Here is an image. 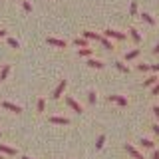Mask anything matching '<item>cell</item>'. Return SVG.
Here are the masks:
<instances>
[{"instance_id":"6da1fadb","label":"cell","mask_w":159,"mask_h":159,"mask_svg":"<svg viewBox=\"0 0 159 159\" xmlns=\"http://www.w3.org/2000/svg\"><path fill=\"white\" fill-rule=\"evenodd\" d=\"M66 86H68V82H66V80H60V84H58V88L54 89L52 98H54V99H58V98H60V96L64 93V89H66Z\"/></svg>"},{"instance_id":"7a4b0ae2","label":"cell","mask_w":159,"mask_h":159,"mask_svg":"<svg viewBox=\"0 0 159 159\" xmlns=\"http://www.w3.org/2000/svg\"><path fill=\"white\" fill-rule=\"evenodd\" d=\"M106 38H116V40H125V34H123V32H117V30H111V28H107V30H106Z\"/></svg>"},{"instance_id":"3957f363","label":"cell","mask_w":159,"mask_h":159,"mask_svg":"<svg viewBox=\"0 0 159 159\" xmlns=\"http://www.w3.org/2000/svg\"><path fill=\"white\" fill-rule=\"evenodd\" d=\"M125 151H127V153H129V155H131L133 159H143V155H141V153H139L137 149L131 145V143H125Z\"/></svg>"},{"instance_id":"277c9868","label":"cell","mask_w":159,"mask_h":159,"mask_svg":"<svg viewBox=\"0 0 159 159\" xmlns=\"http://www.w3.org/2000/svg\"><path fill=\"white\" fill-rule=\"evenodd\" d=\"M66 102H68V106L72 107V109H74L76 113H82V106H80V103H78V102H76L74 98H70V96H68V98H66Z\"/></svg>"},{"instance_id":"5b68a950","label":"cell","mask_w":159,"mask_h":159,"mask_svg":"<svg viewBox=\"0 0 159 159\" xmlns=\"http://www.w3.org/2000/svg\"><path fill=\"white\" fill-rule=\"evenodd\" d=\"M107 99H109V102H116V103H119L121 107H125V106H127V99L123 98V96H107Z\"/></svg>"},{"instance_id":"8992f818","label":"cell","mask_w":159,"mask_h":159,"mask_svg":"<svg viewBox=\"0 0 159 159\" xmlns=\"http://www.w3.org/2000/svg\"><path fill=\"white\" fill-rule=\"evenodd\" d=\"M2 107H4V109H10V111H14V113H20V111H22V107L16 106V103H12V102H4Z\"/></svg>"},{"instance_id":"52a82bcc","label":"cell","mask_w":159,"mask_h":159,"mask_svg":"<svg viewBox=\"0 0 159 159\" xmlns=\"http://www.w3.org/2000/svg\"><path fill=\"white\" fill-rule=\"evenodd\" d=\"M48 44L50 46H58V48H66V42L60 38H48Z\"/></svg>"},{"instance_id":"ba28073f","label":"cell","mask_w":159,"mask_h":159,"mask_svg":"<svg viewBox=\"0 0 159 159\" xmlns=\"http://www.w3.org/2000/svg\"><path fill=\"white\" fill-rule=\"evenodd\" d=\"M0 151H2V153H6V155H16V149H14V147H10V145H4V143H0Z\"/></svg>"},{"instance_id":"9c48e42d","label":"cell","mask_w":159,"mask_h":159,"mask_svg":"<svg viewBox=\"0 0 159 159\" xmlns=\"http://www.w3.org/2000/svg\"><path fill=\"white\" fill-rule=\"evenodd\" d=\"M50 121H52V123H60V125H68V123H70V119H68V117H58V116H52V117H50Z\"/></svg>"},{"instance_id":"30bf717a","label":"cell","mask_w":159,"mask_h":159,"mask_svg":"<svg viewBox=\"0 0 159 159\" xmlns=\"http://www.w3.org/2000/svg\"><path fill=\"white\" fill-rule=\"evenodd\" d=\"M88 66H89V68H96V70H102V68H103V62H99V60H93V58H89V60H88Z\"/></svg>"},{"instance_id":"8fae6325","label":"cell","mask_w":159,"mask_h":159,"mask_svg":"<svg viewBox=\"0 0 159 159\" xmlns=\"http://www.w3.org/2000/svg\"><path fill=\"white\" fill-rule=\"evenodd\" d=\"M84 38H86V40H99V38H102V34H98V32H89V30H86V32H84Z\"/></svg>"},{"instance_id":"7c38bea8","label":"cell","mask_w":159,"mask_h":159,"mask_svg":"<svg viewBox=\"0 0 159 159\" xmlns=\"http://www.w3.org/2000/svg\"><path fill=\"white\" fill-rule=\"evenodd\" d=\"M129 36H131L133 40H135L137 44L141 42V34H139V30H137V28H131V30H129Z\"/></svg>"},{"instance_id":"4fadbf2b","label":"cell","mask_w":159,"mask_h":159,"mask_svg":"<svg viewBox=\"0 0 159 159\" xmlns=\"http://www.w3.org/2000/svg\"><path fill=\"white\" fill-rule=\"evenodd\" d=\"M157 82H159V78H157V76H151V78H147L145 82H143V86H145V88H149V86H155Z\"/></svg>"},{"instance_id":"5bb4252c","label":"cell","mask_w":159,"mask_h":159,"mask_svg":"<svg viewBox=\"0 0 159 159\" xmlns=\"http://www.w3.org/2000/svg\"><path fill=\"white\" fill-rule=\"evenodd\" d=\"M139 143H141L143 147H147V149H155V145H153V141H151V139H147V137H143Z\"/></svg>"},{"instance_id":"9a60e30c","label":"cell","mask_w":159,"mask_h":159,"mask_svg":"<svg viewBox=\"0 0 159 159\" xmlns=\"http://www.w3.org/2000/svg\"><path fill=\"white\" fill-rule=\"evenodd\" d=\"M99 42H102V46L106 48V50H111V48H113V44L109 42V40H107L106 36H102V38H99Z\"/></svg>"},{"instance_id":"2e32d148","label":"cell","mask_w":159,"mask_h":159,"mask_svg":"<svg viewBox=\"0 0 159 159\" xmlns=\"http://www.w3.org/2000/svg\"><path fill=\"white\" fill-rule=\"evenodd\" d=\"M74 44L80 46V48H88V40L86 38H76V40H74Z\"/></svg>"},{"instance_id":"e0dca14e","label":"cell","mask_w":159,"mask_h":159,"mask_svg":"<svg viewBox=\"0 0 159 159\" xmlns=\"http://www.w3.org/2000/svg\"><path fill=\"white\" fill-rule=\"evenodd\" d=\"M141 18H143V20H145V22H147V24H151V26H153V24H155V18H153V16H151V14H147V12H143V14H141Z\"/></svg>"},{"instance_id":"ac0fdd59","label":"cell","mask_w":159,"mask_h":159,"mask_svg":"<svg viewBox=\"0 0 159 159\" xmlns=\"http://www.w3.org/2000/svg\"><path fill=\"white\" fill-rule=\"evenodd\" d=\"M137 56H139V48L131 50V52H127V54H125V60H133V58H137Z\"/></svg>"},{"instance_id":"d6986e66","label":"cell","mask_w":159,"mask_h":159,"mask_svg":"<svg viewBox=\"0 0 159 159\" xmlns=\"http://www.w3.org/2000/svg\"><path fill=\"white\" fill-rule=\"evenodd\" d=\"M116 68L119 70V72H123V74H127V72H129V68H127L123 62H116Z\"/></svg>"},{"instance_id":"ffe728a7","label":"cell","mask_w":159,"mask_h":159,"mask_svg":"<svg viewBox=\"0 0 159 159\" xmlns=\"http://www.w3.org/2000/svg\"><path fill=\"white\" fill-rule=\"evenodd\" d=\"M8 72H10V66L6 64V66L2 68V72H0V80H6L8 78Z\"/></svg>"},{"instance_id":"44dd1931","label":"cell","mask_w":159,"mask_h":159,"mask_svg":"<svg viewBox=\"0 0 159 159\" xmlns=\"http://www.w3.org/2000/svg\"><path fill=\"white\" fill-rule=\"evenodd\" d=\"M129 14H131V16H135V14H137V0H133V2H131V6H129Z\"/></svg>"},{"instance_id":"7402d4cb","label":"cell","mask_w":159,"mask_h":159,"mask_svg":"<svg viewBox=\"0 0 159 159\" xmlns=\"http://www.w3.org/2000/svg\"><path fill=\"white\" fill-rule=\"evenodd\" d=\"M103 143H106V135H99V137H98V141H96V147H98V149H102V147H103Z\"/></svg>"},{"instance_id":"603a6c76","label":"cell","mask_w":159,"mask_h":159,"mask_svg":"<svg viewBox=\"0 0 159 159\" xmlns=\"http://www.w3.org/2000/svg\"><path fill=\"white\" fill-rule=\"evenodd\" d=\"M80 56H92V48H82V50H80Z\"/></svg>"},{"instance_id":"cb8c5ba5","label":"cell","mask_w":159,"mask_h":159,"mask_svg":"<svg viewBox=\"0 0 159 159\" xmlns=\"http://www.w3.org/2000/svg\"><path fill=\"white\" fill-rule=\"evenodd\" d=\"M149 68H151V64H139L137 66L139 72H149Z\"/></svg>"},{"instance_id":"d4e9b609","label":"cell","mask_w":159,"mask_h":159,"mask_svg":"<svg viewBox=\"0 0 159 159\" xmlns=\"http://www.w3.org/2000/svg\"><path fill=\"white\" fill-rule=\"evenodd\" d=\"M88 99H89V103L93 106V103H96V99H98V98H96V92H89V93H88Z\"/></svg>"},{"instance_id":"484cf974","label":"cell","mask_w":159,"mask_h":159,"mask_svg":"<svg viewBox=\"0 0 159 159\" xmlns=\"http://www.w3.org/2000/svg\"><path fill=\"white\" fill-rule=\"evenodd\" d=\"M44 107H46V102H44V99H38V111H44Z\"/></svg>"},{"instance_id":"4316f807","label":"cell","mask_w":159,"mask_h":159,"mask_svg":"<svg viewBox=\"0 0 159 159\" xmlns=\"http://www.w3.org/2000/svg\"><path fill=\"white\" fill-rule=\"evenodd\" d=\"M22 8L26 10V12H30V10H32V4H30V2H26V0H24V2H22Z\"/></svg>"},{"instance_id":"83f0119b","label":"cell","mask_w":159,"mask_h":159,"mask_svg":"<svg viewBox=\"0 0 159 159\" xmlns=\"http://www.w3.org/2000/svg\"><path fill=\"white\" fill-rule=\"evenodd\" d=\"M8 44L12 48H18V40H14V38H8Z\"/></svg>"},{"instance_id":"f1b7e54d","label":"cell","mask_w":159,"mask_h":159,"mask_svg":"<svg viewBox=\"0 0 159 159\" xmlns=\"http://www.w3.org/2000/svg\"><path fill=\"white\" fill-rule=\"evenodd\" d=\"M151 159H159V149H153V153H151Z\"/></svg>"},{"instance_id":"f546056e","label":"cell","mask_w":159,"mask_h":159,"mask_svg":"<svg viewBox=\"0 0 159 159\" xmlns=\"http://www.w3.org/2000/svg\"><path fill=\"white\" fill-rule=\"evenodd\" d=\"M151 129H153V133H155V135L159 137V123H155V125H153Z\"/></svg>"},{"instance_id":"4dcf8cb0","label":"cell","mask_w":159,"mask_h":159,"mask_svg":"<svg viewBox=\"0 0 159 159\" xmlns=\"http://www.w3.org/2000/svg\"><path fill=\"white\" fill-rule=\"evenodd\" d=\"M153 113H155V117H157V121H159V106H153Z\"/></svg>"},{"instance_id":"1f68e13d","label":"cell","mask_w":159,"mask_h":159,"mask_svg":"<svg viewBox=\"0 0 159 159\" xmlns=\"http://www.w3.org/2000/svg\"><path fill=\"white\" fill-rule=\"evenodd\" d=\"M149 70H151V72H159V64H151V68H149Z\"/></svg>"},{"instance_id":"d6a6232c","label":"cell","mask_w":159,"mask_h":159,"mask_svg":"<svg viewBox=\"0 0 159 159\" xmlns=\"http://www.w3.org/2000/svg\"><path fill=\"white\" fill-rule=\"evenodd\" d=\"M157 93H159V82L153 86V96H157Z\"/></svg>"},{"instance_id":"836d02e7","label":"cell","mask_w":159,"mask_h":159,"mask_svg":"<svg viewBox=\"0 0 159 159\" xmlns=\"http://www.w3.org/2000/svg\"><path fill=\"white\" fill-rule=\"evenodd\" d=\"M153 54H159V42H157V46L153 48Z\"/></svg>"},{"instance_id":"e575fe53","label":"cell","mask_w":159,"mask_h":159,"mask_svg":"<svg viewBox=\"0 0 159 159\" xmlns=\"http://www.w3.org/2000/svg\"><path fill=\"white\" fill-rule=\"evenodd\" d=\"M2 36H6V30H0V38Z\"/></svg>"},{"instance_id":"d590c367","label":"cell","mask_w":159,"mask_h":159,"mask_svg":"<svg viewBox=\"0 0 159 159\" xmlns=\"http://www.w3.org/2000/svg\"><path fill=\"white\" fill-rule=\"evenodd\" d=\"M22 159H32V157H26V155H24V157H22Z\"/></svg>"},{"instance_id":"8d00e7d4","label":"cell","mask_w":159,"mask_h":159,"mask_svg":"<svg viewBox=\"0 0 159 159\" xmlns=\"http://www.w3.org/2000/svg\"><path fill=\"white\" fill-rule=\"evenodd\" d=\"M0 159H4V157H2V155H0Z\"/></svg>"}]
</instances>
